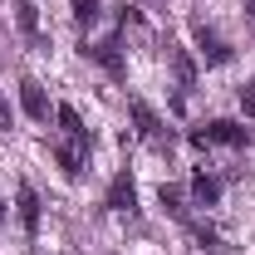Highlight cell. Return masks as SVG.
I'll return each instance as SVG.
<instances>
[{
  "instance_id": "cell-1",
  "label": "cell",
  "mask_w": 255,
  "mask_h": 255,
  "mask_svg": "<svg viewBox=\"0 0 255 255\" xmlns=\"http://www.w3.org/2000/svg\"><path fill=\"white\" fill-rule=\"evenodd\" d=\"M246 128L241 123H231V118H216V123H206V128H196L191 132V147H211V142H226V147H246Z\"/></svg>"
},
{
  "instance_id": "cell-2",
  "label": "cell",
  "mask_w": 255,
  "mask_h": 255,
  "mask_svg": "<svg viewBox=\"0 0 255 255\" xmlns=\"http://www.w3.org/2000/svg\"><path fill=\"white\" fill-rule=\"evenodd\" d=\"M128 113H132V123H137V137H142V142H152V147L172 142V137H162V118L142 103V98H132V103H128Z\"/></svg>"
},
{
  "instance_id": "cell-3",
  "label": "cell",
  "mask_w": 255,
  "mask_h": 255,
  "mask_svg": "<svg viewBox=\"0 0 255 255\" xmlns=\"http://www.w3.org/2000/svg\"><path fill=\"white\" fill-rule=\"evenodd\" d=\"M84 54H94V59L103 64V69H108L113 79H123V74H128V64H123V39H118V34H108L103 44H94V49H84Z\"/></svg>"
},
{
  "instance_id": "cell-4",
  "label": "cell",
  "mask_w": 255,
  "mask_h": 255,
  "mask_svg": "<svg viewBox=\"0 0 255 255\" xmlns=\"http://www.w3.org/2000/svg\"><path fill=\"white\" fill-rule=\"evenodd\" d=\"M20 108L30 113L34 123L49 118V98H44V89H39V79H20Z\"/></svg>"
},
{
  "instance_id": "cell-5",
  "label": "cell",
  "mask_w": 255,
  "mask_h": 255,
  "mask_svg": "<svg viewBox=\"0 0 255 255\" xmlns=\"http://www.w3.org/2000/svg\"><path fill=\"white\" fill-rule=\"evenodd\" d=\"M108 211H137V187H132L128 172H118L113 187H108Z\"/></svg>"
},
{
  "instance_id": "cell-6",
  "label": "cell",
  "mask_w": 255,
  "mask_h": 255,
  "mask_svg": "<svg viewBox=\"0 0 255 255\" xmlns=\"http://www.w3.org/2000/svg\"><path fill=\"white\" fill-rule=\"evenodd\" d=\"M54 118H59V128H64V137H69V142H79V147L89 142V128H84V118H79V108H74V103H59V108H54Z\"/></svg>"
},
{
  "instance_id": "cell-7",
  "label": "cell",
  "mask_w": 255,
  "mask_h": 255,
  "mask_svg": "<svg viewBox=\"0 0 255 255\" xmlns=\"http://www.w3.org/2000/svg\"><path fill=\"white\" fill-rule=\"evenodd\" d=\"M196 49H201V59H206V64H226V59H231V49H226V39H221L216 30H206V25L196 30Z\"/></svg>"
},
{
  "instance_id": "cell-8",
  "label": "cell",
  "mask_w": 255,
  "mask_h": 255,
  "mask_svg": "<svg viewBox=\"0 0 255 255\" xmlns=\"http://www.w3.org/2000/svg\"><path fill=\"white\" fill-rule=\"evenodd\" d=\"M20 221H25V231H39V196H34L30 182H20Z\"/></svg>"
},
{
  "instance_id": "cell-9",
  "label": "cell",
  "mask_w": 255,
  "mask_h": 255,
  "mask_svg": "<svg viewBox=\"0 0 255 255\" xmlns=\"http://www.w3.org/2000/svg\"><path fill=\"white\" fill-rule=\"evenodd\" d=\"M191 196H196V206H216V201H221V182L206 177V172H196V177H191Z\"/></svg>"
},
{
  "instance_id": "cell-10",
  "label": "cell",
  "mask_w": 255,
  "mask_h": 255,
  "mask_svg": "<svg viewBox=\"0 0 255 255\" xmlns=\"http://www.w3.org/2000/svg\"><path fill=\"white\" fill-rule=\"evenodd\" d=\"M54 157H59L64 177H79V172H84V147H79V142H59V147H54Z\"/></svg>"
},
{
  "instance_id": "cell-11",
  "label": "cell",
  "mask_w": 255,
  "mask_h": 255,
  "mask_svg": "<svg viewBox=\"0 0 255 255\" xmlns=\"http://www.w3.org/2000/svg\"><path fill=\"white\" fill-rule=\"evenodd\" d=\"M172 69H177V89H191L196 84V64H191L187 49H172Z\"/></svg>"
},
{
  "instance_id": "cell-12",
  "label": "cell",
  "mask_w": 255,
  "mask_h": 255,
  "mask_svg": "<svg viewBox=\"0 0 255 255\" xmlns=\"http://www.w3.org/2000/svg\"><path fill=\"white\" fill-rule=\"evenodd\" d=\"M15 15H20V30H25V34H39V10H34L30 0H20Z\"/></svg>"
},
{
  "instance_id": "cell-13",
  "label": "cell",
  "mask_w": 255,
  "mask_h": 255,
  "mask_svg": "<svg viewBox=\"0 0 255 255\" xmlns=\"http://www.w3.org/2000/svg\"><path fill=\"white\" fill-rule=\"evenodd\" d=\"M74 20H79V25H94L98 20V0H74Z\"/></svg>"
},
{
  "instance_id": "cell-14",
  "label": "cell",
  "mask_w": 255,
  "mask_h": 255,
  "mask_svg": "<svg viewBox=\"0 0 255 255\" xmlns=\"http://www.w3.org/2000/svg\"><path fill=\"white\" fill-rule=\"evenodd\" d=\"M157 201L172 211V216H182V211H187V206H182V191H177V187H162V191H157Z\"/></svg>"
},
{
  "instance_id": "cell-15",
  "label": "cell",
  "mask_w": 255,
  "mask_h": 255,
  "mask_svg": "<svg viewBox=\"0 0 255 255\" xmlns=\"http://www.w3.org/2000/svg\"><path fill=\"white\" fill-rule=\"evenodd\" d=\"M191 236H196V241H201L206 251H221V236H216L211 226H191Z\"/></svg>"
},
{
  "instance_id": "cell-16",
  "label": "cell",
  "mask_w": 255,
  "mask_h": 255,
  "mask_svg": "<svg viewBox=\"0 0 255 255\" xmlns=\"http://www.w3.org/2000/svg\"><path fill=\"white\" fill-rule=\"evenodd\" d=\"M241 108H246V118H255V79L241 89Z\"/></svg>"
},
{
  "instance_id": "cell-17",
  "label": "cell",
  "mask_w": 255,
  "mask_h": 255,
  "mask_svg": "<svg viewBox=\"0 0 255 255\" xmlns=\"http://www.w3.org/2000/svg\"><path fill=\"white\" fill-rule=\"evenodd\" d=\"M0 132H10V103H5V94H0Z\"/></svg>"
},
{
  "instance_id": "cell-18",
  "label": "cell",
  "mask_w": 255,
  "mask_h": 255,
  "mask_svg": "<svg viewBox=\"0 0 255 255\" xmlns=\"http://www.w3.org/2000/svg\"><path fill=\"white\" fill-rule=\"evenodd\" d=\"M246 15H251V20H255V0H246Z\"/></svg>"
},
{
  "instance_id": "cell-19",
  "label": "cell",
  "mask_w": 255,
  "mask_h": 255,
  "mask_svg": "<svg viewBox=\"0 0 255 255\" xmlns=\"http://www.w3.org/2000/svg\"><path fill=\"white\" fill-rule=\"evenodd\" d=\"M0 221H5V201H0Z\"/></svg>"
}]
</instances>
